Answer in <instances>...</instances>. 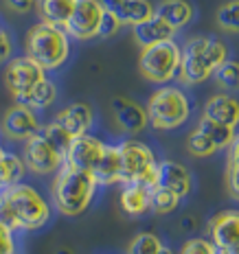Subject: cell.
Here are the masks:
<instances>
[{"instance_id":"obj_26","label":"cell","mask_w":239,"mask_h":254,"mask_svg":"<svg viewBox=\"0 0 239 254\" xmlns=\"http://www.w3.org/2000/svg\"><path fill=\"white\" fill-rule=\"evenodd\" d=\"M26 171V165L22 158H18L15 153H4L2 158H0V190L13 187V184H18L20 180H22Z\"/></svg>"},{"instance_id":"obj_25","label":"cell","mask_w":239,"mask_h":254,"mask_svg":"<svg viewBox=\"0 0 239 254\" xmlns=\"http://www.w3.org/2000/svg\"><path fill=\"white\" fill-rule=\"evenodd\" d=\"M198 129L202 131V134L209 136L211 140H213V145L217 147V151L228 149V147L233 145V140L237 138V129H235V127L215 123V121L206 119V116H202V121L198 123Z\"/></svg>"},{"instance_id":"obj_9","label":"cell","mask_w":239,"mask_h":254,"mask_svg":"<svg viewBox=\"0 0 239 254\" xmlns=\"http://www.w3.org/2000/svg\"><path fill=\"white\" fill-rule=\"evenodd\" d=\"M24 165L38 176H51V173H57V169L64 165V156L40 131L24 142Z\"/></svg>"},{"instance_id":"obj_5","label":"cell","mask_w":239,"mask_h":254,"mask_svg":"<svg viewBox=\"0 0 239 254\" xmlns=\"http://www.w3.org/2000/svg\"><path fill=\"white\" fill-rule=\"evenodd\" d=\"M145 110L154 129L169 131V129H178L189 121L191 101L182 88L162 86L150 94Z\"/></svg>"},{"instance_id":"obj_33","label":"cell","mask_w":239,"mask_h":254,"mask_svg":"<svg viewBox=\"0 0 239 254\" xmlns=\"http://www.w3.org/2000/svg\"><path fill=\"white\" fill-rule=\"evenodd\" d=\"M213 77H215V81L220 83L222 88H231V90L239 88V62L226 60V62L222 64V66L213 72Z\"/></svg>"},{"instance_id":"obj_27","label":"cell","mask_w":239,"mask_h":254,"mask_svg":"<svg viewBox=\"0 0 239 254\" xmlns=\"http://www.w3.org/2000/svg\"><path fill=\"white\" fill-rule=\"evenodd\" d=\"M125 254H173L171 248L154 232H141L130 241Z\"/></svg>"},{"instance_id":"obj_38","label":"cell","mask_w":239,"mask_h":254,"mask_svg":"<svg viewBox=\"0 0 239 254\" xmlns=\"http://www.w3.org/2000/svg\"><path fill=\"white\" fill-rule=\"evenodd\" d=\"M35 2H38V0H4L7 9H11V11H15V13H29V11H33Z\"/></svg>"},{"instance_id":"obj_22","label":"cell","mask_w":239,"mask_h":254,"mask_svg":"<svg viewBox=\"0 0 239 254\" xmlns=\"http://www.w3.org/2000/svg\"><path fill=\"white\" fill-rule=\"evenodd\" d=\"M193 7L187 0H162L156 7V15L164 20L167 24H171L173 29H184L191 20H193Z\"/></svg>"},{"instance_id":"obj_34","label":"cell","mask_w":239,"mask_h":254,"mask_svg":"<svg viewBox=\"0 0 239 254\" xmlns=\"http://www.w3.org/2000/svg\"><path fill=\"white\" fill-rule=\"evenodd\" d=\"M180 254H217V248L211 239L193 237V239L184 241V246L180 248Z\"/></svg>"},{"instance_id":"obj_8","label":"cell","mask_w":239,"mask_h":254,"mask_svg":"<svg viewBox=\"0 0 239 254\" xmlns=\"http://www.w3.org/2000/svg\"><path fill=\"white\" fill-rule=\"evenodd\" d=\"M105 7L101 4V0H77L73 15L66 22V33L71 40L79 42H90L99 38L101 20H103Z\"/></svg>"},{"instance_id":"obj_23","label":"cell","mask_w":239,"mask_h":254,"mask_svg":"<svg viewBox=\"0 0 239 254\" xmlns=\"http://www.w3.org/2000/svg\"><path fill=\"white\" fill-rule=\"evenodd\" d=\"M77 0H38L35 9H38L42 22L57 24V26H66L68 18L73 15Z\"/></svg>"},{"instance_id":"obj_4","label":"cell","mask_w":239,"mask_h":254,"mask_svg":"<svg viewBox=\"0 0 239 254\" xmlns=\"http://www.w3.org/2000/svg\"><path fill=\"white\" fill-rule=\"evenodd\" d=\"M26 57L38 62L46 72L60 70L71 57V38L66 29L49 22H38L26 31Z\"/></svg>"},{"instance_id":"obj_21","label":"cell","mask_w":239,"mask_h":254,"mask_svg":"<svg viewBox=\"0 0 239 254\" xmlns=\"http://www.w3.org/2000/svg\"><path fill=\"white\" fill-rule=\"evenodd\" d=\"M92 178L97 180L99 187H112L121 184V149L119 145H108L103 156L92 169Z\"/></svg>"},{"instance_id":"obj_39","label":"cell","mask_w":239,"mask_h":254,"mask_svg":"<svg viewBox=\"0 0 239 254\" xmlns=\"http://www.w3.org/2000/svg\"><path fill=\"white\" fill-rule=\"evenodd\" d=\"M55 254H75V252H73V250H68V248H62V250H57Z\"/></svg>"},{"instance_id":"obj_3","label":"cell","mask_w":239,"mask_h":254,"mask_svg":"<svg viewBox=\"0 0 239 254\" xmlns=\"http://www.w3.org/2000/svg\"><path fill=\"white\" fill-rule=\"evenodd\" d=\"M99 184L92 178V173L79 171V169L71 167L68 162L57 169L55 178H53V206L66 217H77L86 213L94 199Z\"/></svg>"},{"instance_id":"obj_29","label":"cell","mask_w":239,"mask_h":254,"mask_svg":"<svg viewBox=\"0 0 239 254\" xmlns=\"http://www.w3.org/2000/svg\"><path fill=\"white\" fill-rule=\"evenodd\" d=\"M180 199L176 193L171 190L162 189V187H154L152 190V210L158 215H167V213H173V210L180 206Z\"/></svg>"},{"instance_id":"obj_31","label":"cell","mask_w":239,"mask_h":254,"mask_svg":"<svg viewBox=\"0 0 239 254\" xmlns=\"http://www.w3.org/2000/svg\"><path fill=\"white\" fill-rule=\"evenodd\" d=\"M42 134H44L46 138L51 140V145H55V149L60 151L62 156H64V160H66L68 147H71V142H73V138H75V136H71L60 123H55V121H51L49 125L42 127Z\"/></svg>"},{"instance_id":"obj_18","label":"cell","mask_w":239,"mask_h":254,"mask_svg":"<svg viewBox=\"0 0 239 254\" xmlns=\"http://www.w3.org/2000/svg\"><path fill=\"white\" fill-rule=\"evenodd\" d=\"M204 116L215 123L235 127L239 125V101L231 94H213L209 101L204 103Z\"/></svg>"},{"instance_id":"obj_11","label":"cell","mask_w":239,"mask_h":254,"mask_svg":"<svg viewBox=\"0 0 239 254\" xmlns=\"http://www.w3.org/2000/svg\"><path fill=\"white\" fill-rule=\"evenodd\" d=\"M0 127H2V134L11 140H26L42 131L38 110L29 108V105H22V103L11 105V108L4 112Z\"/></svg>"},{"instance_id":"obj_41","label":"cell","mask_w":239,"mask_h":254,"mask_svg":"<svg viewBox=\"0 0 239 254\" xmlns=\"http://www.w3.org/2000/svg\"><path fill=\"white\" fill-rule=\"evenodd\" d=\"M4 153H7V151H4V149H2V145H0V158H2Z\"/></svg>"},{"instance_id":"obj_36","label":"cell","mask_w":239,"mask_h":254,"mask_svg":"<svg viewBox=\"0 0 239 254\" xmlns=\"http://www.w3.org/2000/svg\"><path fill=\"white\" fill-rule=\"evenodd\" d=\"M0 254H15L13 230L4 224H0Z\"/></svg>"},{"instance_id":"obj_15","label":"cell","mask_w":239,"mask_h":254,"mask_svg":"<svg viewBox=\"0 0 239 254\" xmlns=\"http://www.w3.org/2000/svg\"><path fill=\"white\" fill-rule=\"evenodd\" d=\"M101 4L112 11L123 26H136L156 13V7L150 0H101Z\"/></svg>"},{"instance_id":"obj_12","label":"cell","mask_w":239,"mask_h":254,"mask_svg":"<svg viewBox=\"0 0 239 254\" xmlns=\"http://www.w3.org/2000/svg\"><path fill=\"white\" fill-rule=\"evenodd\" d=\"M105 142L99 140L97 136L92 134H81V136H75L68 147V153H66V160L71 167L79 169V171H88L92 173L94 165L99 162V158L103 156L105 151Z\"/></svg>"},{"instance_id":"obj_32","label":"cell","mask_w":239,"mask_h":254,"mask_svg":"<svg viewBox=\"0 0 239 254\" xmlns=\"http://www.w3.org/2000/svg\"><path fill=\"white\" fill-rule=\"evenodd\" d=\"M187 149H189L191 156H195V158H206V156L217 153V147L213 145V140H211L206 134H202L198 127L191 131V136L187 140Z\"/></svg>"},{"instance_id":"obj_28","label":"cell","mask_w":239,"mask_h":254,"mask_svg":"<svg viewBox=\"0 0 239 254\" xmlns=\"http://www.w3.org/2000/svg\"><path fill=\"white\" fill-rule=\"evenodd\" d=\"M226 189L228 195L239 202V134L233 140V145L228 147L226 156Z\"/></svg>"},{"instance_id":"obj_13","label":"cell","mask_w":239,"mask_h":254,"mask_svg":"<svg viewBox=\"0 0 239 254\" xmlns=\"http://www.w3.org/2000/svg\"><path fill=\"white\" fill-rule=\"evenodd\" d=\"M209 235L217 250H239V210H224L209 221Z\"/></svg>"},{"instance_id":"obj_17","label":"cell","mask_w":239,"mask_h":254,"mask_svg":"<svg viewBox=\"0 0 239 254\" xmlns=\"http://www.w3.org/2000/svg\"><path fill=\"white\" fill-rule=\"evenodd\" d=\"M55 123H60L71 136L88 134L90 127L94 125V110L88 103H71L57 112Z\"/></svg>"},{"instance_id":"obj_10","label":"cell","mask_w":239,"mask_h":254,"mask_svg":"<svg viewBox=\"0 0 239 254\" xmlns=\"http://www.w3.org/2000/svg\"><path fill=\"white\" fill-rule=\"evenodd\" d=\"M42 79H46V70L40 66L38 62H33L31 57H15L7 64L4 68V86L9 88V92L15 99L26 94L29 90H33Z\"/></svg>"},{"instance_id":"obj_35","label":"cell","mask_w":239,"mask_h":254,"mask_svg":"<svg viewBox=\"0 0 239 254\" xmlns=\"http://www.w3.org/2000/svg\"><path fill=\"white\" fill-rule=\"evenodd\" d=\"M121 20L116 18V15L112 11H108L105 9V13H103V20H101V29H99V38H103V40H108V38H112V35H116L121 31Z\"/></svg>"},{"instance_id":"obj_2","label":"cell","mask_w":239,"mask_h":254,"mask_svg":"<svg viewBox=\"0 0 239 254\" xmlns=\"http://www.w3.org/2000/svg\"><path fill=\"white\" fill-rule=\"evenodd\" d=\"M228 60V49L224 42L215 38H189L184 46H180V68L178 79L187 86L204 83L213 72Z\"/></svg>"},{"instance_id":"obj_14","label":"cell","mask_w":239,"mask_h":254,"mask_svg":"<svg viewBox=\"0 0 239 254\" xmlns=\"http://www.w3.org/2000/svg\"><path fill=\"white\" fill-rule=\"evenodd\" d=\"M112 114H114L116 125L123 131H127V134H141V131L150 125L145 105L132 101V99H127V97L112 99Z\"/></svg>"},{"instance_id":"obj_24","label":"cell","mask_w":239,"mask_h":254,"mask_svg":"<svg viewBox=\"0 0 239 254\" xmlns=\"http://www.w3.org/2000/svg\"><path fill=\"white\" fill-rule=\"evenodd\" d=\"M55 99H57V86H55V81H51V79L46 77V79H42L33 90H29L26 94L15 99V103L29 105V108H33V110H44L55 103Z\"/></svg>"},{"instance_id":"obj_20","label":"cell","mask_w":239,"mask_h":254,"mask_svg":"<svg viewBox=\"0 0 239 254\" xmlns=\"http://www.w3.org/2000/svg\"><path fill=\"white\" fill-rule=\"evenodd\" d=\"M132 33H134V40L139 42L141 49L176 38V29H173L171 24H167L164 20H160L156 13H154L150 20H145V22L132 26Z\"/></svg>"},{"instance_id":"obj_40","label":"cell","mask_w":239,"mask_h":254,"mask_svg":"<svg viewBox=\"0 0 239 254\" xmlns=\"http://www.w3.org/2000/svg\"><path fill=\"white\" fill-rule=\"evenodd\" d=\"M217 254H239V250H235V252H222V250H217Z\"/></svg>"},{"instance_id":"obj_16","label":"cell","mask_w":239,"mask_h":254,"mask_svg":"<svg viewBox=\"0 0 239 254\" xmlns=\"http://www.w3.org/2000/svg\"><path fill=\"white\" fill-rule=\"evenodd\" d=\"M156 187H162L171 193H176L178 197H187L193 189V178H191L189 169L180 162L173 160H162L158 165V182Z\"/></svg>"},{"instance_id":"obj_1","label":"cell","mask_w":239,"mask_h":254,"mask_svg":"<svg viewBox=\"0 0 239 254\" xmlns=\"http://www.w3.org/2000/svg\"><path fill=\"white\" fill-rule=\"evenodd\" d=\"M51 221V204L38 189L29 184H13L0 190V224L13 232L42 230Z\"/></svg>"},{"instance_id":"obj_30","label":"cell","mask_w":239,"mask_h":254,"mask_svg":"<svg viewBox=\"0 0 239 254\" xmlns=\"http://www.w3.org/2000/svg\"><path fill=\"white\" fill-rule=\"evenodd\" d=\"M217 26L226 33H239V0H228L217 9Z\"/></svg>"},{"instance_id":"obj_19","label":"cell","mask_w":239,"mask_h":254,"mask_svg":"<svg viewBox=\"0 0 239 254\" xmlns=\"http://www.w3.org/2000/svg\"><path fill=\"white\" fill-rule=\"evenodd\" d=\"M152 190L154 187L141 182H130L123 184L121 190V208L123 213L132 215V217H143L152 210Z\"/></svg>"},{"instance_id":"obj_7","label":"cell","mask_w":239,"mask_h":254,"mask_svg":"<svg viewBox=\"0 0 239 254\" xmlns=\"http://www.w3.org/2000/svg\"><path fill=\"white\" fill-rule=\"evenodd\" d=\"M180 68V44L176 40L158 42V44L145 46L139 57L141 75L152 83H169L173 77H178Z\"/></svg>"},{"instance_id":"obj_6","label":"cell","mask_w":239,"mask_h":254,"mask_svg":"<svg viewBox=\"0 0 239 254\" xmlns=\"http://www.w3.org/2000/svg\"><path fill=\"white\" fill-rule=\"evenodd\" d=\"M121 149V184L141 182L147 187H156L158 165L156 153L141 140H125L119 145Z\"/></svg>"},{"instance_id":"obj_37","label":"cell","mask_w":239,"mask_h":254,"mask_svg":"<svg viewBox=\"0 0 239 254\" xmlns=\"http://www.w3.org/2000/svg\"><path fill=\"white\" fill-rule=\"evenodd\" d=\"M11 51H13V42H11V35L7 31L0 29V64H4L11 57Z\"/></svg>"}]
</instances>
